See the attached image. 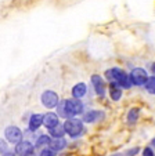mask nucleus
I'll return each instance as SVG.
<instances>
[{
  "mask_svg": "<svg viewBox=\"0 0 155 156\" xmlns=\"http://www.w3.org/2000/svg\"><path fill=\"white\" fill-rule=\"evenodd\" d=\"M86 93H87V86H86L85 83H78V84L73 86V88H72L73 98H78V100H80L82 97H85Z\"/></svg>",
  "mask_w": 155,
  "mask_h": 156,
  "instance_id": "9d476101",
  "label": "nucleus"
},
{
  "mask_svg": "<svg viewBox=\"0 0 155 156\" xmlns=\"http://www.w3.org/2000/svg\"><path fill=\"white\" fill-rule=\"evenodd\" d=\"M40 100H42V104H43L46 108L53 109V108H56L57 104H58V95H57V93L51 91V90H47V91H44L43 94H42Z\"/></svg>",
  "mask_w": 155,
  "mask_h": 156,
  "instance_id": "20e7f679",
  "label": "nucleus"
},
{
  "mask_svg": "<svg viewBox=\"0 0 155 156\" xmlns=\"http://www.w3.org/2000/svg\"><path fill=\"white\" fill-rule=\"evenodd\" d=\"M104 116V113L102 112H97V111H90V112H87L85 116H83V122H86V123H93V122H96L98 118H102Z\"/></svg>",
  "mask_w": 155,
  "mask_h": 156,
  "instance_id": "ddd939ff",
  "label": "nucleus"
},
{
  "mask_svg": "<svg viewBox=\"0 0 155 156\" xmlns=\"http://www.w3.org/2000/svg\"><path fill=\"white\" fill-rule=\"evenodd\" d=\"M143 156H154V151H152L151 148H146V149L143 151Z\"/></svg>",
  "mask_w": 155,
  "mask_h": 156,
  "instance_id": "4be33fe9",
  "label": "nucleus"
},
{
  "mask_svg": "<svg viewBox=\"0 0 155 156\" xmlns=\"http://www.w3.org/2000/svg\"><path fill=\"white\" fill-rule=\"evenodd\" d=\"M42 123L47 127V129H53L58 124V115L57 113H53V112H49L46 115H43V120Z\"/></svg>",
  "mask_w": 155,
  "mask_h": 156,
  "instance_id": "1a4fd4ad",
  "label": "nucleus"
},
{
  "mask_svg": "<svg viewBox=\"0 0 155 156\" xmlns=\"http://www.w3.org/2000/svg\"><path fill=\"white\" fill-rule=\"evenodd\" d=\"M57 106H58V113L62 116V118H69L67 113V111H65V106H64V101L62 102H58L57 104Z\"/></svg>",
  "mask_w": 155,
  "mask_h": 156,
  "instance_id": "6ab92c4d",
  "label": "nucleus"
},
{
  "mask_svg": "<svg viewBox=\"0 0 155 156\" xmlns=\"http://www.w3.org/2000/svg\"><path fill=\"white\" fill-rule=\"evenodd\" d=\"M105 77L112 83V84H116L118 87L120 86V87H123V88H129L133 86L129 75H126L125 72L119 68L108 69V71L105 72Z\"/></svg>",
  "mask_w": 155,
  "mask_h": 156,
  "instance_id": "f257e3e1",
  "label": "nucleus"
},
{
  "mask_svg": "<svg viewBox=\"0 0 155 156\" xmlns=\"http://www.w3.org/2000/svg\"><path fill=\"white\" fill-rule=\"evenodd\" d=\"M4 136H6V138L9 142H11V144H18V142L22 140V131L15 126H10L6 129Z\"/></svg>",
  "mask_w": 155,
  "mask_h": 156,
  "instance_id": "39448f33",
  "label": "nucleus"
},
{
  "mask_svg": "<svg viewBox=\"0 0 155 156\" xmlns=\"http://www.w3.org/2000/svg\"><path fill=\"white\" fill-rule=\"evenodd\" d=\"M64 131L71 137H78L83 131V123L79 119H68L64 124Z\"/></svg>",
  "mask_w": 155,
  "mask_h": 156,
  "instance_id": "f03ea898",
  "label": "nucleus"
},
{
  "mask_svg": "<svg viewBox=\"0 0 155 156\" xmlns=\"http://www.w3.org/2000/svg\"><path fill=\"white\" fill-rule=\"evenodd\" d=\"M144 86H146L147 91L151 93V94H154V93H155V77H154V75H152V76H149V77H147Z\"/></svg>",
  "mask_w": 155,
  "mask_h": 156,
  "instance_id": "dca6fc26",
  "label": "nucleus"
},
{
  "mask_svg": "<svg viewBox=\"0 0 155 156\" xmlns=\"http://www.w3.org/2000/svg\"><path fill=\"white\" fill-rule=\"evenodd\" d=\"M112 156H122L120 153H115V155H112Z\"/></svg>",
  "mask_w": 155,
  "mask_h": 156,
  "instance_id": "a878e982",
  "label": "nucleus"
},
{
  "mask_svg": "<svg viewBox=\"0 0 155 156\" xmlns=\"http://www.w3.org/2000/svg\"><path fill=\"white\" fill-rule=\"evenodd\" d=\"M129 77H130V80H132V83L133 84H136V86H143L144 83H146V80H147V72L144 71V69H141V68H135L132 71V73L129 75Z\"/></svg>",
  "mask_w": 155,
  "mask_h": 156,
  "instance_id": "423d86ee",
  "label": "nucleus"
},
{
  "mask_svg": "<svg viewBox=\"0 0 155 156\" xmlns=\"http://www.w3.org/2000/svg\"><path fill=\"white\" fill-rule=\"evenodd\" d=\"M138 113H140L138 108H133V109H130V112H129V115H127V120H129V123H135V122L138 119Z\"/></svg>",
  "mask_w": 155,
  "mask_h": 156,
  "instance_id": "f3484780",
  "label": "nucleus"
},
{
  "mask_svg": "<svg viewBox=\"0 0 155 156\" xmlns=\"http://www.w3.org/2000/svg\"><path fill=\"white\" fill-rule=\"evenodd\" d=\"M42 120H43V115L40 113H35V115L31 116L29 119V129L31 130H36L42 126Z\"/></svg>",
  "mask_w": 155,
  "mask_h": 156,
  "instance_id": "f8f14e48",
  "label": "nucleus"
},
{
  "mask_svg": "<svg viewBox=\"0 0 155 156\" xmlns=\"http://www.w3.org/2000/svg\"><path fill=\"white\" fill-rule=\"evenodd\" d=\"M50 142V137L49 136H40L38 138V141H36V147L40 148V147H44V145H47Z\"/></svg>",
  "mask_w": 155,
  "mask_h": 156,
  "instance_id": "a211bd4d",
  "label": "nucleus"
},
{
  "mask_svg": "<svg viewBox=\"0 0 155 156\" xmlns=\"http://www.w3.org/2000/svg\"><path fill=\"white\" fill-rule=\"evenodd\" d=\"M3 156H15V153H13V152H4Z\"/></svg>",
  "mask_w": 155,
  "mask_h": 156,
  "instance_id": "b1692460",
  "label": "nucleus"
},
{
  "mask_svg": "<svg viewBox=\"0 0 155 156\" xmlns=\"http://www.w3.org/2000/svg\"><path fill=\"white\" fill-rule=\"evenodd\" d=\"M109 97L112 98V101H119L122 97V90L118 87L116 84H109Z\"/></svg>",
  "mask_w": 155,
  "mask_h": 156,
  "instance_id": "4468645a",
  "label": "nucleus"
},
{
  "mask_svg": "<svg viewBox=\"0 0 155 156\" xmlns=\"http://www.w3.org/2000/svg\"><path fill=\"white\" fill-rule=\"evenodd\" d=\"M50 130V134L54 137V138H62L64 137V126H60V124H57L56 127H53V129H49Z\"/></svg>",
  "mask_w": 155,
  "mask_h": 156,
  "instance_id": "2eb2a0df",
  "label": "nucleus"
},
{
  "mask_svg": "<svg viewBox=\"0 0 155 156\" xmlns=\"http://www.w3.org/2000/svg\"><path fill=\"white\" fill-rule=\"evenodd\" d=\"M137 152H138V148H133V149H130V151L126 152V156H135Z\"/></svg>",
  "mask_w": 155,
  "mask_h": 156,
  "instance_id": "5701e85b",
  "label": "nucleus"
},
{
  "mask_svg": "<svg viewBox=\"0 0 155 156\" xmlns=\"http://www.w3.org/2000/svg\"><path fill=\"white\" fill-rule=\"evenodd\" d=\"M25 156H36V155L33 152H31V153H28V155H25Z\"/></svg>",
  "mask_w": 155,
  "mask_h": 156,
  "instance_id": "393cba45",
  "label": "nucleus"
},
{
  "mask_svg": "<svg viewBox=\"0 0 155 156\" xmlns=\"http://www.w3.org/2000/svg\"><path fill=\"white\" fill-rule=\"evenodd\" d=\"M50 145V149H53V151H61L65 148V145H67V141H65L64 138H53V140H50L49 142Z\"/></svg>",
  "mask_w": 155,
  "mask_h": 156,
  "instance_id": "9b49d317",
  "label": "nucleus"
},
{
  "mask_svg": "<svg viewBox=\"0 0 155 156\" xmlns=\"http://www.w3.org/2000/svg\"><path fill=\"white\" fill-rule=\"evenodd\" d=\"M91 83H93V86H94V90H96L97 95L104 97V95H105V84H104L102 77L98 76V75H93V76H91Z\"/></svg>",
  "mask_w": 155,
  "mask_h": 156,
  "instance_id": "0eeeda50",
  "label": "nucleus"
},
{
  "mask_svg": "<svg viewBox=\"0 0 155 156\" xmlns=\"http://www.w3.org/2000/svg\"><path fill=\"white\" fill-rule=\"evenodd\" d=\"M42 156H56V151H53V149H43V151H42Z\"/></svg>",
  "mask_w": 155,
  "mask_h": 156,
  "instance_id": "aec40b11",
  "label": "nucleus"
},
{
  "mask_svg": "<svg viewBox=\"0 0 155 156\" xmlns=\"http://www.w3.org/2000/svg\"><path fill=\"white\" fill-rule=\"evenodd\" d=\"M64 106H65V111H67L68 116H75V115H79V113L83 112V104L80 102V100L78 98H71V100L64 101Z\"/></svg>",
  "mask_w": 155,
  "mask_h": 156,
  "instance_id": "7ed1b4c3",
  "label": "nucleus"
},
{
  "mask_svg": "<svg viewBox=\"0 0 155 156\" xmlns=\"http://www.w3.org/2000/svg\"><path fill=\"white\" fill-rule=\"evenodd\" d=\"M4 152H7V144L6 141L0 140V153H4Z\"/></svg>",
  "mask_w": 155,
  "mask_h": 156,
  "instance_id": "412c9836",
  "label": "nucleus"
},
{
  "mask_svg": "<svg viewBox=\"0 0 155 156\" xmlns=\"http://www.w3.org/2000/svg\"><path fill=\"white\" fill-rule=\"evenodd\" d=\"M31 152H33V145L28 141H20L15 147V153L20 156H25Z\"/></svg>",
  "mask_w": 155,
  "mask_h": 156,
  "instance_id": "6e6552de",
  "label": "nucleus"
}]
</instances>
